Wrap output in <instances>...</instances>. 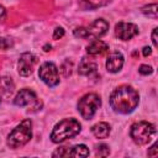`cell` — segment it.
Segmentation results:
<instances>
[{
  "label": "cell",
  "mask_w": 158,
  "mask_h": 158,
  "mask_svg": "<svg viewBox=\"0 0 158 158\" xmlns=\"http://www.w3.org/2000/svg\"><path fill=\"white\" fill-rule=\"evenodd\" d=\"M53 157H68V147H59L52 154Z\"/></svg>",
  "instance_id": "ffe728a7"
},
{
  "label": "cell",
  "mask_w": 158,
  "mask_h": 158,
  "mask_svg": "<svg viewBox=\"0 0 158 158\" xmlns=\"http://www.w3.org/2000/svg\"><path fill=\"white\" fill-rule=\"evenodd\" d=\"M95 70H96V63H95L91 58L84 57V58L80 60L79 69H78L79 74H81V75H91Z\"/></svg>",
  "instance_id": "5bb4252c"
},
{
  "label": "cell",
  "mask_w": 158,
  "mask_h": 158,
  "mask_svg": "<svg viewBox=\"0 0 158 158\" xmlns=\"http://www.w3.org/2000/svg\"><path fill=\"white\" fill-rule=\"evenodd\" d=\"M37 63V58L32 53H22L17 62V72L22 77H27L33 72V68Z\"/></svg>",
  "instance_id": "ba28073f"
},
{
  "label": "cell",
  "mask_w": 158,
  "mask_h": 158,
  "mask_svg": "<svg viewBox=\"0 0 158 158\" xmlns=\"http://www.w3.org/2000/svg\"><path fill=\"white\" fill-rule=\"evenodd\" d=\"M32 138V121L23 120L7 136V146L10 148H19L25 146Z\"/></svg>",
  "instance_id": "3957f363"
},
{
  "label": "cell",
  "mask_w": 158,
  "mask_h": 158,
  "mask_svg": "<svg viewBox=\"0 0 158 158\" xmlns=\"http://www.w3.org/2000/svg\"><path fill=\"white\" fill-rule=\"evenodd\" d=\"M38 77L40 79L48 86H56L59 84V73L58 68L52 62L43 63L38 69Z\"/></svg>",
  "instance_id": "8992f818"
},
{
  "label": "cell",
  "mask_w": 158,
  "mask_h": 158,
  "mask_svg": "<svg viewBox=\"0 0 158 158\" xmlns=\"http://www.w3.org/2000/svg\"><path fill=\"white\" fill-rule=\"evenodd\" d=\"M142 12L148 16V17H153V19H157V15H158V10H157V4H149V5H146L142 7Z\"/></svg>",
  "instance_id": "e0dca14e"
},
{
  "label": "cell",
  "mask_w": 158,
  "mask_h": 158,
  "mask_svg": "<svg viewBox=\"0 0 158 158\" xmlns=\"http://www.w3.org/2000/svg\"><path fill=\"white\" fill-rule=\"evenodd\" d=\"M5 15H6V10H5V7L0 5V20H2V19L5 17Z\"/></svg>",
  "instance_id": "d4e9b609"
},
{
  "label": "cell",
  "mask_w": 158,
  "mask_h": 158,
  "mask_svg": "<svg viewBox=\"0 0 158 158\" xmlns=\"http://www.w3.org/2000/svg\"><path fill=\"white\" fill-rule=\"evenodd\" d=\"M11 46V41L7 38H0V49H7Z\"/></svg>",
  "instance_id": "7402d4cb"
},
{
  "label": "cell",
  "mask_w": 158,
  "mask_h": 158,
  "mask_svg": "<svg viewBox=\"0 0 158 158\" xmlns=\"http://www.w3.org/2000/svg\"><path fill=\"white\" fill-rule=\"evenodd\" d=\"M107 30H109V22L104 19H96L88 27H84L85 38L98 40V38L102 37L107 32Z\"/></svg>",
  "instance_id": "52a82bcc"
},
{
  "label": "cell",
  "mask_w": 158,
  "mask_h": 158,
  "mask_svg": "<svg viewBox=\"0 0 158 158\" xmlns=\"http://www.w3.org/2000/svg\"><path fill=\"white\" fill-rule=\"evenodd\" d=\"M15 89V84L11 78L9 77H0V104L2 100L9 98Z\"/></svg>",
  "instance_id": "7c38bea8"
},
{
  "label": "cell",
  "mask_w": 158,
  "mask_h": 158,
  "mask_svg": "<svg viewBox=\"0 0 158 158\" xmlns=\"http://www.w3.org/2000/svg\"><path fill=\"white\" fill-rule=\"evenodd\" d=\"M109 51V44L101 40H95L93 41L88 47H86V52L90 56H98V54H104Z\"/></svg>",
  "instance_id": "4fadbf2b"
},
{
  "label": "cell",
  "mask_w": 158,
  "mask_h": 158,
  "mask_svg": "<svg viewBox=\"0 0 158 158\" xmlns=\"http://www.w3.org/2000/svg\"><path fill=\"white\" fill-rule=\"evenodd\" d=\"M14 104L20 107H25V106H30V105H38L37 95L31 89H22L16 94V96L14 99Z\"/></svg>",
  "instance_id": "30bf717a"
},
{
  "label": "cell",
  "mask_w": 158,
  "mask_h": 158,
  "mask_svg": "<svg viewBox=\"0 0 158 158\" xmlns=\"http://www.w3.org/2000/svg\"><path fill=\"white\" fill-rule=\"evenodd\" d=\"M139 102V95L136 89L130 85L116 88L110 96V105L115 112L127 115L131 114Z\"/></svg>",
  "instance_id": "6da1fadb"
},
{
  "label": "cell",
  "mask_w": 158,
  "mask_h": 158,
  "mask_svg": "<svg viewBox=\"0 0 158 158\" xmlns=\"http://www.w3.org/2000/svg\"><path fill=\"white\" fill-rule=\"evenodd\" d=\"M101 106V99L95 93L85 94L81 99L78 101V111L80 112L81 117L85 120L93 118L98 109Z\"/></svg>",
  "instance_id": "5b68a950"
},
{
  "label": "cell",
  "mask_w": 158,
  "mask_h": 158,
  "mask_svg": "<svg viewBox=\"0 0 158 158\" xmlns=\"http://www.w3.org/2000/svg\"><path fill=\"white\" fill-rule=\"evenodd\" d=\"M125 58L120 52H112L106 60V69L110 73H117L121 70L122 65H123Z\"/></svg>",
  "instance_id": "8fae6325"
},
{
  "label": "cell",
  "mask_w": 158,
  "mask_h": 158,
  "mask_svg": "<svg viewBox=\"0 0 158 158\" xmlns=\"http://www.w3.org/2000/svg\"><path fill=\"white\" fill-rule=\"evenodd\" d=\"M151 52H152V51H151V48H149V47H143V56H144V57L149 56V54H151Z\"/></svg>",
  "instance_id": "484cf974"
},
{
  "label": "cell",
  "mask_w": 158,
  "mask_h": 158,
  "mask_svg": "<svg viewBox=\"0 0 158 158\" xmlns=\"http://www.w3.org/2000/svg\"><path fill=\"white\" fill-rule=\"evenodd\" d=\"M81 130V125L75 118H64L59 121L51 133V139L54 143H62L69 138L75 137Z\"/></svg>",
  "instance_id": "7a4b0ae2"
},
{
  "label": "cell",
  "mask_w": 158,
  "mask_h": 158,
  "mask_svg": "<svg viewBox=\"0 0 158 158\" xmlns=\"http://www.w3.org/2000/svg\"><path fill=\"white\" fill-rule=\"evenodd\" d=\"M138 72L142 74V75H148V74H152L153 73V68L148 64H142L138 69Z\"/></svg>",
  "instance_id": "d6986e66"
},
{
  "label": "cell",
  "mask_w": 158,
  "mask_h": 158,
  "mask_svg": "<svg viewBox=\"0 0 158 158\" xmlns=\"http://www.w3.org/2000/svg\"><path fill=\"white\" fill-rule=\"evenodd\" d=\"M64 36V30H63V27H56V30H54V32H53V38L54 40H59V38H62Z\"/></svg>",
  "instance_id": "44dd1931"
},
{
  "label": "cell",
  "mask_w": 158,
  "mask_h": 158,
  "mask_svg": "<svg viewBox=\"0 0 158 158\" xmlns=\"http://www.w3.org/2000/svg\"><path fill=\"white\" fill-rule=\"evenodd\" d=\"M115 35L122 41H128L138 35V27L132 22H118L115 26Z\"/></svg>",
  "instance_id": "9c48e42d"
},
{
  "label": "cell",
  "mask_w": 158,
  "mask_h": 158,
  "mask_svg": "<svg viewBox=\"0 0 158 158\" xmlns=\"http://www.w3.org/2000/svg\"><path fill=\"white\" fill-rule=\"evenodd\" d=\"M91 132L96 138H107L110 132H111V127L109 123L106 122H98L96 125H94L91 127Z\"/></svg>",
  "instance_id": "9a60e30c"
},
{
  "label": "cell",
  "mask_w": 158,
  "mask_h": 158,
  "mask_svg": "<svg viewBox=\"0 0 158 158\" xmlns=\"http://www.w3.org/2000/svg\"><path fill=\"white\" fill-rule=\"evenodd\" d=\"M89 148L85 144H77L68 148V157H88Z\"/></svg>",
  "instance_id": "2e32d148"
},
{
  "label": "cell",
  "mask_w": 158,
  "mask_h": 158,
  "mask_svg": "<svg viewBox=\"0 0 158 158\" xmlns=\"http://www.w3.org/2000/svg\"><path fill=\"white\" fill-rule=\"evenodd\" d=\"M152 42H153L154 47L158 46V42H157V28H153V31H152Z\"/></svg>",
  "instance_id": "603a6c76"
},
{
  "label": "cell",
  "mask_w": 158,
  "mask_h": 158,
  "mask_svg": "<svg viewBox=\"0 0 158 158\" xmlns=\"http://www.w3.org/2000/svg\"><path fill=\"white\" fill-rule=\"evenodd\" d=\"M157 154V144L154 143L152 147H151V149L148 151V156H152V157H154Z\"/></svg>",
  "instance_id": "cb8c5ba5"
},
{
  "label": "cell",
  "mask_w": 158,
  "mask_h": 158,
  "mask_svg": "<svg viewBox=\"0 0 158 158\" xmlns=\"http://www.w3.org/2000/svg\"><path fill=\"white\" fill-rule=\"evenodd\" d=\"M109 154H110L109 146H106V144H99L96 147V156H99V157H106Z\"/></svg>",
  "instance_id": "ac0fdd59"
},
{
  "label": "cell",
  "mask_w": 158,
  "mask_h": 158,
  "mask_svg": "<svg viewBox=\"0 0 158 158\" xmlns=\"http://www.w3.org/2000/svg\"><path fill=\"white\" fill-rule=\"evenodd\" d=\"M154 135H156V126L147 121L135 122L130 130L131 138L136 144H139V146H144L148 142H151Z\"/></svg>",
  "instance_id": "277c9868"
}]
</instances>
